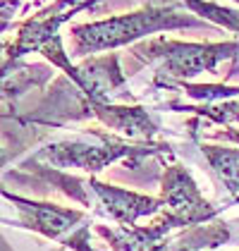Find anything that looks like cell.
<instances>
[{
  "instance_id": "obj_1",
  "label": "cell",
  "mask_w": 239,
  "mask_h": 251,
  "mask_svg": "<svg viewBox=\"0 0 239 251\" xmlns=\"http://www.w3.org/2000/svg\"><path fill=\"white\" fill-rule=\"evenodd\" d=\"M196 20H187L179 17L172 10L165 7H151L143 12H132L124 17H113L100 24H89V26H77L74 29V41H77V50L81 53H91L100 48H113L120 43H129V41L146 36L151 31L158 29H172V26H196Z\"/></svg>"
},
{
  "instance_id": "obj_2",
  "label": "cell",
  "mask_w": 239,
  "mask_h": 251,
  "mask_svg": "<svg viewBox=\"0 0 239 251\" xmlns=\"http://www.w3.org/2000/svg\"><path fill=\"white\" fill-rule=\"evenodd\" d=\"M158 151H167L165 144L160 146H148V149H139V146H127L120 139L113 136H103V146H89L81 141H60V144H50L43 151H39L36 158L55 165V168H84L89 173H98L103 168H108L110 163H115L118 158L124 155H151Z\"/></svg>"
},
{
  "instance_id": "obj_3",
  "label": "cell",
  "mask_w": 239,
  "mask_h": 251,
  "mask_svg": "<svg viewBox=\"0 0 239 251\" xmlns=\"http://www.w3.org/2000/svg\"><path fill=\"white\" fill-rule=\"evenodd\" d=\"M160 220L170 227L199 225L215 215V208L201 196L196 182L182 165H170L163 173V194H160Z\"/></svg>"
},
{
  "instance_id": "obj_4",
  "label": "cell",
  "mask_w": 239,
  "mask_h": 251,
  "mask_svg": "<svg viewBox=\"0 0 239 251\" xmlns=\"http://www.w3.org/2000/svg\"><path fill=\"white\" fill-rule=\"evenodd\" d=\"M158 55L165 60V70L175 77H194L208 72L220 60L239 53V43H220V46H194V43H172V41H153L137 50V55Z\"/></svg>"
},
{
  "instance_id": "obj_5",
  "label": "cell",
  "mask_w": 239,
  "mask_h": 251,
  "mask_svg": "<svg viewBox=\"0 0 239 251\" xmlns=\"http://www.w3.org/2000/svg\"><path fill=\"white\" fill-rule=\"evenodd\" d=\"M0 194L5 199H10L12 203H17V208L22 213V225L26 230H36L41 234H46L48 239L65 242V234L72 232L74 225H79L84 220V213L72 211V208H62V206H55V203H36V201L7 194L2 189H0Z\"/></svg>"
},
{
  "instance_id": "obj_6",
  "label": "cell",
  "mask_w": 239,
  "mask_h": 251,
  "mask_svg": "<svg viewBox=\"0 0 239 251\" xmlns=\"http://www.w3.org/2000/svg\"><path fill=\"white\" fill-rule=\"evenodd\" d=\"M89 189L96 194L100 211H105L110 218H115L122 227H134V223L141 215H151L160 211V199H151L143 194H134L127 189H120L113 184L98 182L96 177L89 179Z\"/></svg>"
},
{
  "instance_id": "obj_7",
  "label": "cell",
  "mask_w": 239,
  "mask_h": 251,
  "mask_svg": "<svg viewBox=\"0 0 239 251\" xmlns=\"http://www.w3.org/2000/svg\"><path fill=\"white\" fill-rule=\"evenodd\" d=\"M7 160H10V155L5 153V151H0V168H2V165H5Z\"/></svg>"
},
{
  "instance_id": "obj_8",
  "label": "cell",
  "mask_w": 239,
  "mask_h": 251,
  "mask_svg": "<svg viewBox=\"0 0 239 251\" xmlns=\"http://www.w3.org/2000/svg\"><path fill=\"white\" fill-rule=\"evenodd\" d=\"M163 247H165V244L160 242V244H156V247H151V249H146V251H160V249H163Z\"/></svg>"
},
{
  "instance_id": "obj_9",
  "label": "cell",
  "mask_w": 239,
  "mask_h": 251,
  "mask_svg": "<svg viewBox=\"0 0 239 251\" xmlns=\"http://www.w3.org/2000/svg\"><path fill=\"white\" fill-rule=\"evenodd\" d=\"M179 251H187V249H179Z\"/></svg>"
}]
</instances>
